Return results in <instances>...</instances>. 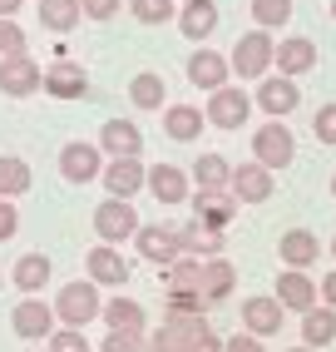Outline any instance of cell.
<instances>
[{
    "label": "cell",
    "mask_w": 336,
    "mask_h": 352,
    "mask_svg": "<svg viewBox=\"0 0 336 352\" xmlns=\"http://www.w3.org/2000/svg\"><path fill=\"white\" fill-rule=\"evenodd\" d=\"M99 184L109 199H134L139 189H149V169H143V159H109Z\"/></svg>",
    "instance_id": "obj_18"
},
{
    "label": "cell",
    "mask_w": 336,
    "mask_h": 352,
    "mask_svg": "<svg viewBox=\"0 0 336 352\" xmlns=\"http://www.w3.org/2000/svg\"><path fill=\"white\" fill-rule=\"evenodd\" d=\"M183 75H188V85H193V89H203V95H213V89L232 85V60H228L223 50H208V45H198V50L188 55Z\"/></svg>",
    "instance_id": "obj_7"
},
{
    "label": "cell",
    "mask_w": 336,
    "mask_h": 352,
    "mask_svg": "<svg viewBox=\"0 0 336 352\" xmlns=\"http://www.w3.org/2000/svg\"><path fill=\"white\" fill-rule=\"evenodd\" d=\"M84 273H89V283H99V288H124L129 283V258L114 243H94L84 253Z\"/></svg>",
    "instance_id": "obj_15"
},
{
    "label": "cell",
    "mask_w": 336,
    "mask_h": 352,
    "mask_svg": "<svg viewBox=\"0 0 336 352\" xmlns=\"http://www.w3.org/2000/svg\"><path fill=\"white\" fill-rule=\"evenodd\" d=\"M163 95H168V85H163V75H154V69H139V75L129 80V100H134V109H168Z\"/></svg>",
    "instance_id": "obj_33"
},
{
    "label": "cell",
    "mask_w": 336,
    "mask_h": 352,
    "mask_svg": "<svg viewBox=\"0 0 336 352\" xmlns=\"http://www.w3.org/2000/svg\"><path fill=\"white\" fill-rule=\"evenodd\" d=\"M50 352H89L84 327H60V333L50 338Z\"/></svg>",
    "instance_id": "obj_42"
},
{
    "label": "cell",
    "mask_w": 336,
    "mask_h": 352,
    "mask_svg": "<svg viewBox=\"0 0 336 352\" xmlns=\"http://www.w3.org/2000/svg\"><path fill=\"white\" fill-rule=\"evenodd\" d=\"M30 164L20 159V154H0V199H20V194H30Z\"/></svg>",
    "instance_id": "obj_31"
},
{
    "label": "cell",
    "mask_w": 336,
    "mask_h": 352,
    "mask_svg": "<svg viewBox=\"0 0 336 352\" xmlns=\"http://www.w3.org/2000/svg\"><path fill=\"white\" fill-rule=\"evenodd\" d=\"M203 114H208L213 129L237 134V129L248 124V114H252V95H248V89H237V85H223V89H213V95H208Z\"/></svg>",
    "instance_id": "obj_5"
},
{
    "label": "cell",
    "mask_w": 336,
    "mask_h": 352,
    "mask_svg": "<svg viewBox=\"0 0 336 352\" xmlns=\"http://www.w3.org/2000/svg\"><path fill=\"white\" fill-rule=\"evenodd\" d=\"M10 327H15V338H25V342L55 338V333H60L55 302H45V298H20V302H15V313H10Z\"/></svg>",
    "instance_id": "obj_8"
},
{
    "label": "cell",
    "mask_w": 336,
    "mask_h": 352,
    "mask_svg": "<svg viewBox=\"0 0 336 352\" xmlns=\"http://www.w3.org/2000/svg\"><path fill=\"white\" fill-rule=\"evenodd\" d=\"M178 30H183V40L203 45L218 30V0H188V6H178Z\"/></svg>",
    "instance_id": "obj_25"
},
{
    "label": "cell",
    "mask_w": 336,
    "mask_h": 352,
    "mask_svg": "<svg viewBox=\"0 0 336 352\" xmlns=\"http://www.w3.org/2000/svg\"><path fill=\"white\" fill-rule=\"evenodd\" d=\"M149 194L158 199V204H193V174L188 169H178V164H154L149 169Z\"/></svg>",
    "instance_id": "obj_17"
},
{
    "label": "cell",
    "mask_w": 336,
    "mask_h": 352,
    "mask_svg": "<svg viewBox=\"0 0 336 352\" xmlns=\"http://www.w3.org/2000/svg\"><path fill=\"white\" fill-rule=\"evenodd\" d=\"M178 6H188V0H178Z\"/></svg>",
    "instance_id": "obj_54"
},
{
    "label": "cell",
    "mask_w": 336,
    "mask_h": 352,
    "mask_svg": "<svg viewBox=\"0 0 336 352\" xmlns=\"http://www.w3.org/2000/svg\"><path fill=\"white\" fill-rule=\"evenodd\" d=\"M277 258H282L287 268L307 273V268L322 258V243H317V233H311V228H287L282 239H277Z\"/></svg>",
    "instance_id": "obj_22"
},
{
    "label": "cell",
    "mask_w": 336,
    "mask_h": 352,
    "mask_svg": "<svg viewBox=\"0 0 336 352\" xmlns=\"http://www.w3.org/2000/svg\"><path fill=\"white\" fill-rule=\"evenodd\" d=\"M336 342V308H326V302H317L311 313H302V347H331Z\"/></svg>",
    "instance_id": "obj_27"
},
{
    "label": "cell",
    "mask_w": 336,
    "mask_h": 352,
    "mask_svg": "<svg viewBox=\"0 0 336 352\" xmlns=\"http://www.w3.org/2000/svg\"><path fill=\"white\" fill-rule=\"evenodd\" d=\"M99 352H154V347H149V333H104Z\"/></svg>",
    "instance_id": "obj_40"
},
{
    "label": "cell",
    "mask_w": 336,
    "mask_h": 352,
    "mask_svg": "<svg viewBox=\"0 0 336 352\" xmlns=\"http://www.w3.org/2000/svg\"><path fill=\"white\" fill-rule=\"evenodd\" d=\"M20 6H25V0H0V20H15Z\"/></svg>",
    "instance_id": "obj_48"
},
{
    "label": "cell",
    "mask_w": 336,
    "mask_h": 352,
    "mask_svg": "<svg viewBox=\"0 0 336 352\" xmlns=\"http://www.w3.org/2000/svg\"><path fill=\"white\" fill-rule=\"evenodd\" d=\"M99 149H104V159H139L143 154V129L134 120H104Z\"/></svg>",
    "instance_id": "obj_21"
},
{
    "label": "cell",
    "mask_w": 336,
    "mask_h": 352,
    "mask_svg": "<svg viewBox=\"0 0 336 352\" xmlns=\"http://www.w3.org/2000/svg\"><path fill=\"white\" fill-rule=\"evenodd\" d=\"M193 219H198L203 228H213V233H223V228L237 219L232 189H198V194H193Z\"/></svg>",
    "instance_id": "obj_19"
},
{
    "label": "cell",
    "mask_w": 336,
    "mask_h": 352,
    "mask_svg": "<svg viewBox=\"0 0 336 352\" xmlns=\"http://www.w3.org/2000/svg\"><path fill=\"white\" fill-rule=\"evenodd\" d=\"M232 288H237L232 258H203V298H208V302H223Z\"/></svg>",
    "instance_id": "obj_28"
},
{
    "label": "cell",
    "mask_w": 336,
    "mask_h": 352,
    "mask_svg": "<svg viewBox=\"0 0 336 352\" xmlns=\"http://www.w3.org/2000/svg\"><path fill=\"white\" fill-rule=\"evenodd\" d=\"M252 159L262 164V169H272V174H282L287 164L297 159V134L287 129V120L257 124V134H252Z\"/></svg>",
    "instance_id": "obj_3"
},
{
    "label": "cell",
    "mask_w": 336,
    "mask_h": 352,
    "mask_svg": "<svg viewBox=\"0 0 336 352\" xmlns=\"http://www.w3.org/2000/svg\"><path fill=\"white\" fill-rule=\"evenodd\" d=\"M104 327H109V333H149V308H143L139 298L114 293L104 302Z\"/></svg>",
    "instance_id": "obj_24"
},
{
    "label": "cell",
    "mask_w": 336,
    "mask_h": 352,
    "mask_svg": "<svg viewBox=\"0 0 336 352\" xmlns=\"http://www.w3.org/2000/svg\"><path fill=\"white\" fill-rule=\"evenodd\" d=\"M326 6H331V20H336V0H326Z\"/></svg>",
    "instance_id": "obj_51"
},
{
    "label": "cell",
    "mask_w": 336,
    "mask_h": 352,
    "mask_svg": "<svg viewBox=\"0 0 336 352\" xmlns=\"http://www.w3.org/2000/svg\"><path fill=\"white\" fill-rule=\"evenodd\" d=\"M84 6V15L89 20H114L119 15V6H129V0H80Z\"/></svg>",
    "instance_id": "obj_44"
},
{
    "label": "cell",
    "mask_w": 336,
    "mask_h": 352,
    "mask_svg": "<svg viewBox=\"0 0 336 352\" xmlns=\"http://www.w3.org/2000/svg\"><path fill=\"white\" fill-rule=\"evenodd\" d=\"M50 273H55L50 253H20V263L10 268V283L25 293V298H40L45 288H50Z\"/></svg>",
    "instance_id": "obj_23"
},
{
    "label": "cell",
    "mask_w": 336,
    "mask_h": 352,
    "mask_svg": "<svg viewBox=\"0 0 336 352\" xmlns=\"http://www.w3.org/2000/svg\"><path fill=\"white\" fill-rule=\"evenodd\" d=\"M104 149L99 144H84V139H69V144L60 149V174L64 184H94V179H104Z\"/></svg>",
    "instance_id": "obj_9"
},
{
    "label": "cell",
    "mask_w": 336,
    "mask_h": 352,
    "mask_svg": "<svg viewBox=\"0 0 336 352\" xmlns=\"http://www.w3.org/2000/svg\"><path fill=\"white\" fill-rule=\"evenodd\" d=\"M55 318H60V327H84V322H94V318H104L99 283H89V278L64 283V288L55 293Z\"/></svg>",
    "instance_id": "obj_2"
},
{
    "label": "cell",
    "mask_w": 336,
    "mask_h": 352,
    "mask_svg": "<svg viewBox=\"0 0 336 352\" xmlns=\"http://www.w3.org/2000/svg\"><path fill=\"white\" fill-rule=\"evenodd\" d=\"M287 352H317V347H287Z\"/></svg>",
    "instance_id": "obj_50"
},
{
    "label": "cell",
    "mask_w": 336,
    "mask_h": 352,
    "mask_svg": "<svg viewBox=\"0 0 336 352\" xmlns=\"http://www.w3.org/2000/svg\"><path fill=\"white\" fill-rule=\"evenodd\" d=\"M178 233H183V253H193V258H198V253H203V258H223V253H228V243H223V233H213V228H203L198 219H188V223H183Z\"/></svg>",
    "instance_id": "obj_32"
},
{
    "label": "cell",
    "mask_w": 336,
    "mask_h": 352,
    "mask_svg": "<svg viewBox=\"0 0 336 352\" xmlns=\"http://www.w3.org/2000/svg\"><path fill=\"white\" fill-rule=\"evenodd\" d=\"M208 129V114L198 104H168L163 109V134L178 139V144H188V139H198Z\"/></svg>",
    "instance_id": "obj_26"
},
{
    "label": "cell",
    "mask_w": 336,
    "mask_h": 352,
    "mask_svg": "<svg viewBox=\"0 0 336 352\" xmlns=\"http://www.w3.org/2000/svg\"><path fill=\"white\" fill-rule=\"evenodd\" d=\"M331 199H336V174H331Z\"/></svg>",
    "instance_id": "obj_52"
},
{
    "label": "cell",
    "mask_w": 336,
    "mask_h": 352,
    "mask_svg": "<svg viewBox=\"0 0 336 352\" xmlns=\"http://www.w3.org/2000/svg\"><path fill=\"white\" fill-rule=\"evenodd\" d=\"M326 253H331V263H336V233H331V243H326Z\"/></svg>",
    "instance_id": "obj_49"
},
{
    "label": "cell",
    "mask_w": 336,
    "mask_h": 352,
    "mask_svg": "<svg viewBox=\"0 0 336 352\" xmlns=\"http://www.w3.org/2000/svg\"><path fill=\"white\" fill-rule=\"evenodd\" d=\"M193 352H228V338H223V333H213V327H208V333H198Z\"/></svg>",
    "instance_id": "obj_46"
},
{
    "label": "cell",
    "mask_w": 336,
    "mask_h": 352,
    "mask_svg": "<svg viewBox=\"0 0 336 352\" xmlns=\"http://www.w3.org/2000/svg\"><path fill=\"white\" fill-rule=\"evenodd\" d=\"M252 104L267 114V120H287V114L302 104V89H297V80H287V75H277V69H272L267 80H257Z\"/></svg>",
    "instance_id": "obj_12"
},
{
    "label": "cell",
    "mask_w": 336,
    "mask_h": 352,
    "mask_svg": "<svg viewBox=\"0 0 336 352\" xmlns=\"http://www.w3.org/2000/svg\"><path fill=\"white\" fill-rule=\"evenodd\" d=\"M129 15L139 25H168L178 20V0H129Z\"/></svg>",
    "instance_id": "obj_36"
},
{
    "label": "cell",
    "mask_w": 336,
    "mask_h": 352,
    "mask_svg": "<svg viewBox=\"0 0 336 352\" xmlns=\"http://www.w3.org/2000/svg\"><path fill=\"white\" fill-rule=\"evenodd\" d=\"M15 228H20V208H15V199H0V243L15 239Z\"/></svg>",
    "instance_id": "obj_43"
},
{
    "label": "cell",
    "mask_w": 336,
    "mask_h": 352,
    "mask_svg": "<svg viewBox=\"0 0 336 352\" xmlns=\"http://www.w3.org/2000/svg\"><path fill=\"white\" fill-rule=\"evenodd\" d=\"M163 288L168 293H203V258L183 253L178 263H168L163 268Z\"/></svg>",
    "instance_id": "obj_30"
},
{
    "label": "cell",
    "mask_w": 336,
    "mask_h": 352,
    "mask_svg": "<svg viewBox=\"0 0 336 352\" xmlns=\"http://www.w3.org/2000/svg\"><path fill=\"white\" fill-rule=\"evenodd\" d=\"M277 302H282V308L287 313H311V308H317V302H322V283H317V278H311V273H297V268H282L277 273Z\"/></svg>",
    "instance_id": "obj_11"
},
{
    "label": "cell",
    "mask_w": 336,
    "mask_h": 352,
    "mask_svg": "<svg viewBox=\"0 0 336 352\" xmlns=\"http://www.w3.org/2000/svg\"><path fill=\"white\" fill-rule=\"evenodd\" d=\"M232 199L237 204H267L272 199V189H277V174L272 169H262L257 159H248V164H232Z\"/></svg>",
    "instance_id": "obj_16"
},
{
    "label": "cell",
    "mask_w": 336,
    "mask_h": 352,
    "mask_svg": "<svg viewBox=\"0 0 336 352\" xmlns=\"http://www.w3.org/2000/svg\"><path fill=\"white\" fill-rule=\"evenodd\" d=\"M277 75H287V80H302V75H311L317 69V40H307V35H287V40H277Z\"/></svg>",
    "instance_id": "obj_20"
},
{
    "label": "cell",
    "mask_w": 336,
    "mask_h": 352,
    "mask_svg": "<svg viewBox=\"0 0 336 352\" xmlns=\"http://www.w3.org/2000/svg\"><path fill=\"white\" fill-rule=\"evenodd\" d=\"M322 302H326V308H336V263L322 273Z\"/></svg>",
    "instance_id": "obj_47"
},
{
    "label": "cell",
    "mask_w": 336,
    "mask_h": 352,
    "mask_svg": "<svg viewBox=\"0 0 336 352\" xmlns=\"http://www.w3.org/2000/svg\"><path fill=\"white\" fill-rule=\"evenodd\" d=\"M45 95L50 100H89V69L60 50L50 65H45Z\"/></svg>",
    "instance_id": "obj_6"
},
{
    "label": "cell",
    "mask_w": 336,
    "mask_h": 352,
    "mask_svg": "<svg viewBox=\"0 0 336 352\" xmlns=\"http://www.w3.org/2000/svg\"><path fill=\"white\" fill-rule=\"evenodd\" d=\"M163 318H208V298L203 293H168Z\"/></svg>",
    "instance_id": "obj_38"
},
{
    "label": "cell",
    "mask_w": 336,
    "mask_h": 352,
    "mask_svg": "<svg viewBox=\"0 0 336 352\" xmlns=\"http://www.w3.org/2000/svg\"><path fill=\"white\" fill-rule=\"evenodd\" d=\"M188 174H193L198 189H228V184H232V164L223 154H198V164Z\"/></svg>",
    "instance_id": "obj_34"
},
{
    "label": "cell",
    "mask_w": 336,
    "mask_h": 352,
    "mask_svg": "<svg viewBox=\"0 0 336 352\" xmlns=\"http://www.w3.org/2000/svg\"><path fill=\"white\" fill-rule=\"evenodd\" d=\"M0 283H5V273H0Z\"/></svg>",
    "instance_id": "obj_53"
},
{
    "label": "cell",
    "mask_w": 336,
    "mask_h": 352,
    "mask_svg": "<svg viewBox=\"0 0 336 352\" xmlns=\"http://www.w3.org/2000/svg\"><path fill=\"white\" fill-rule=\"evenodd\" d=\"M134 248L149 258L154 268H168V263H178V258H183V233L173 223H143L139 239H134Z\"/></svg>",
    "instance_id": "obj_10"
},
{
    "label": "cell",
    "mask_w": 336,
    "mask_h": 352,
    "mask_svg": "<svg viewBox=\"0 0 336 352\" xmlns=\"http://www.w3.org/2000/svg\"><path fill=\"white\" fill-rule=\"evenodd\" d=\"M282 322H287V308L277 302V293H252V298H243V333H252V338L267 342L272 333H282Z\"/></svg>",
    "instance_id": "obj_13"
},
{
    "label": "cell",
    "mask_w": 336,
    "mask_h": 352,
    "mask_svg": "<svg viewBox=\"0 0 336 352\" xmlns=\"http://www.w3.org/2000/svg\"><path fill=\"white\" fill-rule=\"evenodd\" d=\"M248 10L257 20V30H282L292 20V0H248Z\"/></svg>",
    "instance_id": "obj_37"
},
{
    "label": "cell",
    "mask_w": 336,
    "mask_h": 352,
    "mask_svg": "<svg viewBox=\"0 0 336 352\" xmlns=\"http://www.w3.org/2000/svg\"><path fill=\"white\" fill-rule=\"evenodd\" d=\"M30 40H25V25L20 20H0V60L5 55H25Z\"/></svg>",
    "instance_id": "obj_39"
},
{
    "label": "cell",
    "mask_w": 336,
    "mask_h": 352,
    "mask_svg": "<svg viewBox=\"0 0 336 352\" xmlns=\"http://www.w3.org/2000/svg\"><path fill=\"white\" fill-rule=\"evenodd\" d=\"M311 134H317L322 144H336V100H331V104H322L317 114H311Z\"/></svg>",
    "instance_id": "obj_41"
},
{
    "label": "cell",
    "mask_w": 336,
    "mask_h": 352,
    "mask_svg": "<svg viewBox=\"0 0 336 352\" xmlns=\"http://www.w3.org/2000/svg\"><path fill=\"white\" fill-rule=\"evenodd\" d=\"M228 60H232V75H237V80H267L272 65H277V40H272V30H257V25H252V30L228 50Z\"/></svg>",
    "instance_id": "obj_1"
},
{
    "label": "cell",
    "mask_w": 336,
    "mask_h": 352,
    "mask_svg": "<svg viewBox=\"0 0 336 352\" xmlns=\"http://www.w3.org/2000/svg\"><path fill=\"white\" fill-rule=\"evenodd\" d=\"M228 352H267V342L252 338V333H232L228 338Z\"/></svg>",
    "instance_id": "obj_45"
},
{
    "label": "cell",
    "mask_w": 336,
    "mask_h": 352,
    "mask_svg": "<svg viewBox=\"0 0 336 352\" xmlns=\"http://www.w3.org/2000/svg\"><path fill=\"white\" fill-rule=\"evenodd\" d=\"M139 208L134 199H104L99 208H94V233H99V243H134L139 239Z\"/></svg>",
    "instance_id": "obj_4"
},
{
    "label": "cell",
    "mask_w": 336,
    "mask_h": 352,
    "mask_svg": "<svg viewBox=\"0 0 336 352\" xmlns=\"http://www.w3.org/2000/svg\"><path fill=\"white\" fill-rule=\"evenodd\" d=\"M193 342H198V333H188L183 322H158V333H149V347L154 352H193Z\"/></svg>",
    "instance_id": "obj_35"
},
{
    "label": "cell",
    "mask_w": 336,
    "mask_h": 352,
    "mask_svg": "<svg viewBox=\"0 0 336 352\" xmlns=\"http://www.w3.org/2000/svg\"><path fill=\"white\" fill-rule=\"evenodd\" d=\"M80 15H84L80 0H40V30L50 35H69L80 25Z\"/></svg>",
    "instance_id": "obj_29"
},
{
    "label": "cell",
    "mask_w": 336,
    "mask_h": 352,
    "mask_svg": "<svg viewBox=\"0 0 336 352\" xmlns=\"http://www.w3.org/2000/svg\"><path fill=\"white\" fill-rule=\"evenodd\" d=\"M35 89H45V69L35 65V55H5L0 60V95L25 100Z\"/></svg>",
    "instance_id": "obj_14"
}]
</instances>
